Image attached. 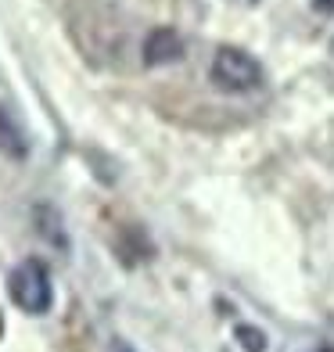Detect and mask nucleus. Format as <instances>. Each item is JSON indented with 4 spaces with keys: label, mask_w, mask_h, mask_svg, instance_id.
Instances as JSON below:
<instances>
[{
    "label": "nucleus",
    "mask_w": 334,
    "mask_h": 352,
    "mask_svg": "<svg viewBox=\"0 0 334 352\" xmlns=\"http://www.w3.org/2000/svg\"><path fill=\"white\" fill-rule=\"evenodd\" d=\"M234 338H237V345H241L245 352H266V334L259 327H252V324H237Z\"/></svg>",
    "instance_id": "nucleus-6"
},
{
    "label": "nucleus",
    "mask_w": 334,
    "mask_h": 352,
    "mask_svg": "<svg viewBox=\"0 0 334 352\" xmlns=\"http://www.w3.org/2000/svg\"><path fill=\"white\" fill-rule=\"evenodd\" d=\"M33 219H36V230H40V237H43L47 245H54V248H61V252L69 248V237H65V227H61L58 209H51V205H36Z\"/></svg>",
    "instance_id": "nucleus-5"
},
{
    "label": "nucleus",
    "mask_w": 334,
    "mask_h": 352,
    "mask_svg": "<svg viewBox=\"0 0 334 352\" xmlns=\"http://www.w3.org/2000/svg\"><path fill=\"white\" fill-rule=\"evenodd\" d=\"M183 58V40L177 29H169V25H158L148 33L144 40V65L158 69V65H172V61H180Z\"/></svg>",
    "instance_id": "nucleus-3"
},
{
    "label": "nucleus",
    "mask_w": 334,
    "mask_h": 352,
    "mask_svg": "<svg viewBox=\"0 0 334 352\" xmlns=\"http://www.w3.org/2000/svg\"><path fill=\"white\" fill-rule=\"evenodd\" d=\"M108 352H137V349H133L130 342H122V338H115V342H111V349H108Z\"/></svg>",
    "instance_id": "nucleus-7"
},
{
    "label": "nucleus",
    "mask_w": 334,
    "mask_h": 352,
    "mask_svg": "<svg viewBox=\"0 0 334 352\" xmlns=\"http://www.w3.org/2000/svg\"><path fill=\"white\" fill-rule=\"evenodd\" d=\"M0 155L14 158V162H22V158L29 155V137L4 104H0Z\"/></svg>",
    "instance_id": "nucleus-4"
},
{
    "label": "nucleus",
    "mask_w": 334,
    "mask_h": 352,
    "mask_svg": "<svg viewBox=\"0 0 334 352\" xmlns=\"http://www.w3.org/2000/svg\"><path fill=\"white\" fill-rule=\"evenodd\" d=\"M316 11H324V14H331V11H334V0H316Z\"/></svg>",
    "instance_id": "nucleus-8"
},
{
    "label": "nucleus",
    "mask_w": 334,
    "mask_h": 352,
    "mask_svg": "<svg viewBox=\"0 0 334 352\" xmlns=\"http://www.w3.org/2000/svg\"><path fill=\"white\" fill-rule=\"evenodd\" d=\"M209 79L223 94H252L263 87L266 76H263V65L248 51H241V47H219L212 58Z\"/></svg>",
    "instance_id": "nucleus-2"
},
{
    "label": "nucleus",
    "mask_w": 334,
    "mask_h": 352,
    "mask_svg": "<svg viewBox=\"0 0 334 352\" xmlns=\"http://www.w3.org/2000/svg\"><path fill=\"white\" fill-rule=\"evenodd\" d=\"M331 54H334V43H331Z\"/></svg>",
    "instance_id": "nucleus-9"
},
{
    "label": "nucleus",
    "mask_w": 334,
    "mask_h": 352,
    "mask_svg": "<svg viewBox=\"0 0 334 352\" xmlns=\"http://www.w3.org/2000/svg\"><path fill=\"white\" fill-rule=\"evenodd\" d=\"M0 331H4V324H0Z\"/></svg>",
    "instance_id": "nucleus-10"
},
{
    "label": "nucleus",
    "mask_w": 334,
    "mask_h": 352,
    "mask_svg": "<svg viewBox=\"0 0 334 352\" xmlns=\"http://www.w3.org/2000/svg\"><path fill=\"white\" fill-rule=\"evenodd\" d=\"M8 295L11 302L29 316H47L54 306V284H51V270L40 259H25L11 270L8 277Z\"/></svg>",
    "instance_id": "nucleus-1"
}]
</instances>
